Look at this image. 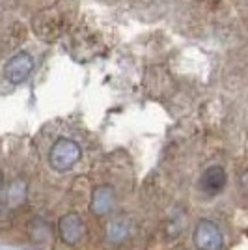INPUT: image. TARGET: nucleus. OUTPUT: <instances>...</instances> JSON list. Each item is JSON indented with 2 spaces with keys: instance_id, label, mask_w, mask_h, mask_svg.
<instances>
[{
  "instance_id": "20e7f679",
  "label": "nucleus",
  "mask_w": 248,
  "mask_h": 250,
  "mask_svg": "<svg viewBox=\"0 0 248 250\" xmlns=\"http://www.w3.org/2000/svg\"><path fill=\"white\" fill-rule=\"evenodd\" d=\"M34 69V58L28 52H19L15 56H11L4 65V77L11 84H21L30 77Z\"/></svg>"
},
{
  "instance_id": "423d86ee",
  "label": "nucleus",
  "mask_w": 248,
  "mask_h": 250,
  "mask_svg": "<svg viewBox=\"0 0 248 250\" xmlns=\"http://www.w3.org/2000/svg\"><path fill=\"white\" fill-rule=\"evenodd\" d=\"M226 181H227L226 170L222 167H218V165H215V167H209L204 172V176H202V187L209 194H217V192H220L224 188Z\"/></svg>"
},
{
  "instance_id": "f257e3e1",
  "label": "nucleus",
  "mask_w": 248,
  "mask_h": 250,
  "mask_svg": "<svg viewBox=\"0 0 248 250\" xmlns=\"http://www.w3.org/2000/svg\"><path fill=\"white\" fill-rule=\"evenodd\" d=\"M81 157H83V149L75 140L58 138L49 151V165L56 172H67L81 161Z\"/></svg>"
},
{
  "instance_id": "f03ea898",
  "label": "nucleus",
  "mask_w": 248,
  "mask_h": 250,
  "mask_svg": "<svg viewBox=\"0 0 248 250\" xmlns=\"http://www.w3.org/2000/svg\"><path fill=\"white\" fill-rule=\"evenodd\" d=\"M192 241L198 250H222L224 249V237L222 231L213 220H200L194 228Z\"/></svg>"
},
{
  "instance_id": "39448f33",
  "label": "nucleus",
  "mask_w": 248,
  "mask_h": 250,
  "mask_svg": "<svg viewBox=\"0 0 248 250\" xmlns=\"http://www.w3.org/2000/svg\"><path fill=\"white\" fill-rule=\"evenodd\" d=\"M116 204V192L110 185H99L92 190L90 198V211L95 217H104L110 215Z\"/></svg>"
},
{
  "instance_id": "7ed1b4c3",
  "label": "nucleus",
  "mask_w": 248,
  "mask_h": 250,
  "mask_svg": "<svg viewBox=\"0 0 248 250\" xmlns=\"http://www.w3.org/2000/svg\"><path fill=\"white\" fill-rule=\"evenodd\" d=\"M58 235L65 245H79L86 235V224L77 213H65L58 220Z\"/></svg>"
},
{
  "instance_id": "0eeeda50",
  "label": "nucleus",
  "mask_w": 248,
  "mask_h": 250,
  "mask_svg": "<svg viewBox=\"0 0 248 250\" xmlns=\"http://www.w3.org/2000/svg\"><path fill=\"white\" fill-rule=\"evenodd\" d=\"M131 237V222L127 217H118L106 226V239L114 245H122Z\"/></svg>"
}]
</instances>
